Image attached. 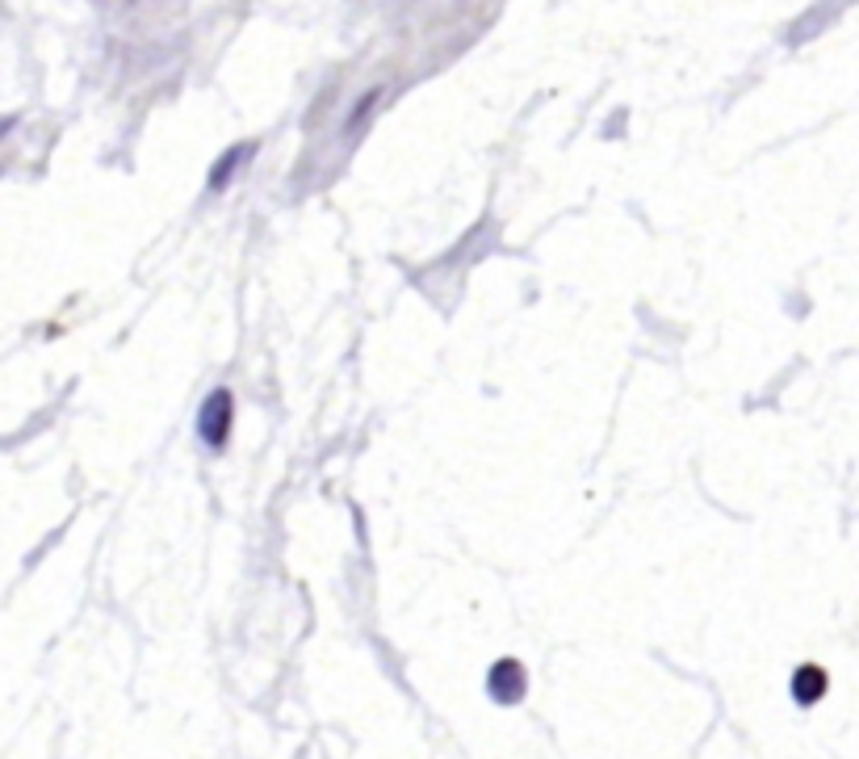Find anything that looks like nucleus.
I'll use <instances>...</instances> for the list:
<instances>
[{
	"instance_id": "f03ea898",
	"label": "nucleus",
	"mask_w": 859,
	"mask_h": 759,
	"mask_svg": "<svg viewBox=\"0 0 859 759\" xmlns=\"http://www.w3.org/2000/svg\"><path fill=\"white\" fill-rule=\"evenodd\" d=\"M491 693L500 696L503 705H516L524 693V675H520V663H495V672H491Z\"/></svg>"
},
{
	"instance_id": "f257e3e1",
	"label": "nucleus",
	"mask_w": 859,
	"mask_h": 759,
	"mask_svg": "<svg viewBox=\"0 0 859 759\" xmlns=\"http://www.w3.org/2000/svg\"><path fill=\"white\" fill-rule=\"evenodd\" d=\"M197 428H202V437L210 445H223L230 428V395L227 391H218V395H210V403L202 407V416H197Z\"/></svg>"
},
{
	"instance_id": "7ed1b4c3",
	"label": "nucleus",
	"mask_w": 859,
	"mask_h": 759,
	"mask_svg": "<svg viewBox=\"0 0 859 759\" xmlns=\"http://www.w3.org/2000/svg\"><path fill=\"white\" fill-rule=\"evenodd\" d=\"M822 693H826V672H822V667H814V663H805V667L793 675L796 705H817V701H822Z\"/></svg>"
}]
</instances>
